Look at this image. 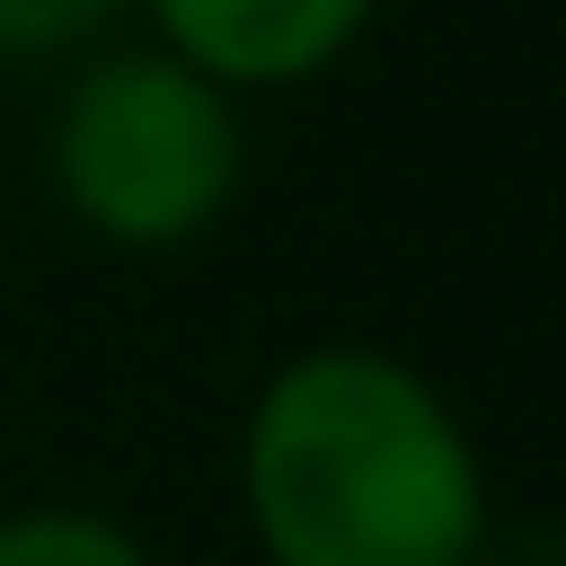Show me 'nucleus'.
Instances as JSON below:
<instances>
[{"instance_id": "nucleus-1", "label": "nucleus", "mask_w": 566, "mask_h": 566, "mask_svg": "<svg viewBox=\"0 0 566 566\" xmlns=\"http://www.w3.org/2000/svg\"><path fill=\"white\" fill-rule=\"evenodd\" d=\"M237 520L255 566H491L501 501L472 416L387 340H303L237 416Z\"/></svg>"}, {"instance_id": "nucleus-2", "label": "nucleus", "mask_w": 566, "mask_h": 566, "mask_svg": "<svg viewBox=\"0 0 566 566\" xmlns=\"http://www.w3.org/2000/svg\"><path fill=\"white\" fill-rule=\"evenodd\" d=\"M48 199L114 255H189L237 218L255 180V133L227 85L151 39H104L57 76L39 142Z\"/></svg>"}, {"instance_id": "nucleus-3", "label": "nucleus", "mask_w": 566, "mask_h": 566, "mask_svg": "<svg viewBox=\"0 0 566 566\" xmlns=\"http://www.w3.org/2000/svg\"><path fill=\"white\" fill-rule=\"evenodd\" d=\"M378 10L387 0H133L142 39L199 66L208 85H227L237 104L340 76L368 48Z\"/></svg>"}, {"instance_id": "nucleus-4", "label": "nucleus", "mask_w": 566, "mask_h": 566, "mask_svg": "<svg viewBox=\"0 0 566 566\" xmlns=\"http://www.w3.org/2000/svg\"><path fill=\"white\" fill-rule=\"evenodd\" d=\"M0 566H161V547L104 501H20L0 510Z\"/></svg>"}, {"instance_id": "nucleus-5", "label": "nucleus", "mask_w": 566, "mask_h": 566, "mask_svg": "<svg viewBox=\"0 0 566 566\" xmlns=\"http://www.w3.org/2000/svg\"><path fill=\"white\" fill-rule=\"evenodd\" d=\"M133 0H0V66H76L85 48L123 39Z\"/></svg>"}]
</instances>
